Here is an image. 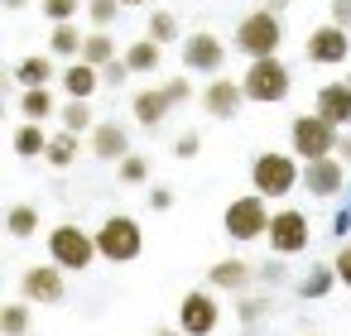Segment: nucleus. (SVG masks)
I'll return each mask as SVG.
<instances>
[{"label": "nucleus", "instance_id": "nucleus-7", "mask_svg": "<svg viewBox=\"0 0 351 336\" xmlns=\"http://www.w3.org/2000/svg\"><path fill=\"white\" fill-rule=\"evenodd\" d=\"M241 87H245V101L255 106H279L289 92H293V73L284 68V58H260L241 73Z\"/></svg>", "mask_w": 351, "mask_h": 336}, {"label": "nucleus", "instance_id": "nucleus-28", "mask_svg": "<svg viewBox=\"0 0 351 336\" xmlns=\"http://www.w3.org/2000/svg\"><path fill=\"white\" fill-rule=\"evenodd\" d=\"M82 63H87V68H97V73H101V68H111V63H116V39H111V34H101V29H97V34H87V44H82Z\"/></svg>", "mask_w": 351, "mask_h": 336}, {"label": "nucleus", "instance_id": "nucleus-4", "mask_svg": "<svg viewBox=\"0 0 351 336\" xmlns=\"http://www.w3.org/2000/svg\"><path fill=\"white\" fill-rule=\"evenodd\" d=\"M337 144H341V130H337L332 120H322L317 111L293 116V125H289V149H293V159L317 164V159H332Z\"/></svg>", "mask_w": 351, "mask_h": 336}, {"label": "nucleus", "instance_id": "nucleus-29", "mask_svg": "<svg viewBox=\"0 0 351 336\" xmlns=\"http://www.w3.org/2000/svg\"><path fill=\"white\" fill-rule=\"evenodd\" d=\"M58 120H63V130L68 135H92L101 120L92 116V101H68L63 111H58Z\"/></svg>", "mask_w": 351, "mask_h": 336}, {"label": "nucleus", "instance_id": "nucleus-43", "mask_svg": "<svg viewBox=\"0 0 351 336\" xmlns=\"http://www.w3.org/2000/svg\"><path fill=\"white\" fill-rule=\"evenodd\" d=\"M337 159L351 168V130H341V144H337Z\"/></svg>", "mask_w": 351, "mask_h": 336}, {"label": "nucleus", "instance_id": "nucleus-40", "mask_svg": "<svg viewBox=\"0 0 351 336\" xmlns=\"http://www.w3.org/2000/svg\"><path fill=\"white\" fill-rule=\"evenodd\" d=\"M332 269H337V279H341V288H351V240L337 250V259H332Z\"/></svg>", "mask_w": 351, "mask_h": 336}, {"label": "nucleus", "instance_id": "nucleus-10", "mask_svg": "<svg viewBox=\"0 0 351 336\" xmlns=\"http://www.w3.org/2000/svg\"><path fill=\"white\" fill-rule=\"evenodd\" d=\"M269 250L279 255V259H289V255H303L308 250V240H313V226H308V211H298V207H279L274 211V226H269Z\"/></svg>", "mask_w": 351, "mask_h": 336}, {"label": "nucleus", "instance_id": "nucleus-27", "mask_svg": "<svg viewBox=\"0 0 351 336\" xmlns=\"http://www.w3.org/2000/svg\"><path fill=\"white\" fill-rule=\"evenodd\" d=\"M5 231H10L15 240L39 235V207H34V202H15V207L5 211Z\"/></svg>", "mask_w": 351, "mask_h": 336}, {"label": "nucleus", "instance_id": "nucleus-33", "mask_svg": "<svg viewBox=\"0 0 351 336\" xmlns=\"http://www.w3.org/2000/svg\"><path fill=\"white\" fill-rule=\"evenodd\" d=\"M116 178H121L125 188H145V183H149V159H145V154H125V159L116 164Z\"/></svg>", "mask_w": 351, "mask_h": 336}, {"label": "nucleus", "instance_id": "nucleus-25", "mask_svg": "<svg viewBox=\"0 0 351 336\" xmlns=\"http://www.w3.org/2000/svg\"><path fill=\"white\" fill-rule=\"evenodd\" d=\"M63 106L53 101V92L49 87H34V92H20V116L25 120H34V125H44L49 116H58Z\"/></svg>", "mask_w": 351, "mask_h": 336}, {"label": "nucleus", "instance_id": "nucleus-2", "mask_svg": "<svg viewBox=\"0 0 351 336\" xmlns=\"http://www.w3.org/2000/svg\"><path fill=\"white\" fill-rule=\"evenodd\" d=\"M279 44H284V15H274V10H250L241 25H236V34H231V49L236 53H245L250 63H260V58H279Z\"/></svg>", "mask_w": 351, "mask_h": 336}, {"label": "nucleus", "instance_id": "nucleus-20", "mask_svg": "<svg viewBox=\"0 0 351 336\" xmlns=\"http://www.w3.org/2000/svg\"><path fill=\"white\" fill-rule=\"evenodd\" d=\"M53 73H58V68H53V58H49V53H29V58H20V63H15V73H10V77L20 82V92H34V87H49V82H53Z\"/></svg>", "mask_w": 351, "mask_h": 336}, {"label": "nucleus", "instance_id": "nucleus-23", "mask_svg": "<svg viewBox=\"0 0 351 336\" xmlns=\"http://www.w3.org/2000/svg\"><path fill=\"white\" fill-rule=\"evenodd\" d=\"M82 44H87V34H77V25H53V34H49V58L77 63V58H82Z\"/></svg>", "mask_w": 351, "mask_h": 336}, {"label": "nucleus", "instance_id": "nucleus-1", "mask_svg": "<svg viewBox=\"0 0 351 336\" xmlns=\"http://www.w3.org/2000/svg\"><path fill=\"white\" fill-rule=\"evenodd\" d=\"M250 188H255L265 202L289 197L293 188H303V159H293L289 149H260V154L250 159Z\"/></svg>", "mask_w": 351, "mask_h": 336}, {"label": "nucleus", "instance_id": "nucleus-9", "mask_svg": "<svg viewBox=\"0 0 351 336\" xmlns=\"http://www.w3.org/2000/svg\"><path fill=\"white\" fill-rule=\"evenodd\" d=\"M303 58L313 63V68H341L346 58H351V29H341V25H317V29H308V39H303Z\"/></svg>", "mask_w": 351, "mask_h": 336}, {"label": "nucleus", "instance_id": "nucleus-18", "mask_svg": "<svg viewBox=\"0 0 351 336\" xmlns=\"http://www.w3.org/2000/svg\"><path fill=\"white\" fill-rule=\"evenodd\" d=\"M255 283V264L250 259H217L207 269V288L212 293H245Z\"/></svg>", "mask_w": 351, "mask_h": 336}, {"label": "nucleus", "instance_id": "nucleus-37", "mask_svg": "<svg viewBox=\"0 0 351 336\" xmlns=\"http://www.w3.org/2000/svg\"><path fill=\"white\" fill-rule=\"evenodd\" d=\"M236 317H241L245 326H255L260 317H269V298H241V302H236Z\"/></svg>", "mask_w": 351, "mask_h": 336}, {"label": "nucleus", "instance_id": "nucleus-44", "mask_svg": "<svg viewBox=\"0 0 351 336\" xmlns=\"http://www.w3.org/2000/svg\"><path fill=\"white\" fill-rule=\"evenodd\" d=\"M265 10H274V15H284V10H289V0H265Z\"/></svg>", "mask_w": 351, "mask_h": 336}, {"label": "nucleus", "instance_id": "nucleus-11", "mask_svg": "<svg viewBox=\"0 0 351 336\" xmlns=\"http://www.w3.org/2000/svg\"><path fill=\"white\" fill-rule=\"evenodd\" d=\"M20 298L34 307H58L63 298H68V274L58 269V264H29L25 274H20Z\"/></svg>", "mask_w": 351, "mask_h": 336}, {"label": "nucleus", "instance_id": "nucleus-13", "mask_svg": "<svg viewBox=\"0 0 351 336\" xmlns=\"http://www.w3.org/2000/svg\"><path fill=\"white\" fill-rule=\"evenodd\" d=\"M197 101H202V111H207L212 120H231V116H241V106H245V87L231 82V77H212Z\"/></svg>", "mask_w": 351, "mask_h": 336}, {"label": "nucleus", "instance_id": "nucleus-14", "mask_svg": "<svg viewBox=\"0 0 351 336\" xmlns=\"http://www.w3.org/2000/svg\"><path fill=\"white\" fill-rule=\"evenodd\" d=\"M87 149H92L101 164H121L125 154H135V149H130V130H125L121 120H101V125L87 135Z\"/></svg>", "mask_w": 351, "mask_h": 336}, {"label": "nucleus", "instance_id": "nucleus-12", "mask_svg": "<svg viewBox=\"0 0 351 336\" xmlns=\"http://www.w3.org/2000/svg\"><path fill=\"white\" fill-rule=\"evenodd\" d=\"M183 68H188V73H202L207 82L221 77V68H226V44H221L217 34H207V29L188 34V39H183Z\"/></svg>", "mask_w": 351, "mask_h": 336}, {"label": "nucleus", "instance_id": "nucleus-48", "mask_svg": "<svg viewBox=\"0 0 351 336\" xmlns=\"http://www.w3.org/2000/svg\"><path fill=\"white\" fill-rule=\"evenodd\" d=\"M308 336H322V331H308Z\"/></svg>", "mask_w": 351, "mask_h": 336}, {"label": "nucleus", "instance_id": "nucleus-32", "mask_svg": "<svg viewBox=\"0 0 351 336\" xmlns=\"http://www.w3.org/2000/svg\"><path fill=\"white\" fill-rule=\"evenodd\" d=\"M145 34H149V39L159 44V49H164V44H173V39H183V34H178V15H173V10H154V15H149V29H145Z\"/></svg>", "mask_w": 351, "mask_h": 336}, {"label": "nucleus", "instance_id": "nucleus-45", "mask_svg": "<svg viewBox=\"0 0 351 336\" xmlns=\"http://www.w3.org/2000/svg\"><path fill=\"white\" fill-rule=\"evenodd\" d=\"M154 336H183V331H178V326H159Z\"/></svg>", "mask_w": 351, "mask_h": 336}, {"label": "nucleus", "instance_id": "nucleus-24", "mask_svg": "<svg viewBox=\"0 0 351 336\" xmlns=\"http://www.w3.org/2000/svg\"><path fill=\"white\" fill-rule=\"evenodd\" d=\"M121 58H125V68H130V73H159V63H164V49H159V44L145 34V39H135V44H130Z\"/></svg>", "mask_w": 351, "mask_h": 336}, {"label": "nucleus", "instance_id": "nucleus-41", "mask_svg": "<svg viewBox=\"0 0 351 336\" xmlns=\"http://www.w3.org/2000/svg\"><path fill=\"white\" fill-rule=\"evenodd\" d=\"M173 207V188H149V211H169Z\"/></svg>", "mask_w": 351, "mask_h": 336}, {"label": "nucleus", "instance_id": "nucleus-42", "mask_svg": "<svg viewBox=\"0 0 351 336\" xmlns=\"http://www.w3.org/2000/svg\"><path fill=\"white\" fill-rule=\"evenodd\" d=\"M332 25L351 29V0H332Z\"/></svg>", "mask_w": 351, "mask_h": 336}, {"label": "nucleus", "instance_id": "nucleus-21", "mask_svg": "<svg viewBox=\"0 0 351 336\" xmlns=\"http://www.w3.org/2000/svg\"><path fill=\"white\" fill-rule=\"evenodd\" d=\"M337 283H341V279H337V269H332V259H327V264H308V269H303V279H298L293 288H298V298H303V302H317V298H327Z\"/></svg>", "mask_w": 351, "mask_h": 336}, {"label": "nucleus", "instance_id": "nucleus-30", "mask_svg": "<svg viewBox=\"0 0 351 336\" xmlns=\"http://www.w3.org/2000/svg\"><path fill=\"white\" fill-rule=\"evenodd\" d=\"M29 322H34V312H29V302H25V298L0 307V336H34V331H29Z\"/></svg>", "mask_w": 351, "mask_h": 336}, {"label": "nucleus", "instance_id": "nucleus-19", "mask_svg": "<svg viewBox=\"0 0 351 336\" xmlns=\"http://www.w3.org/2000/svg\"><path fill=\"white\" fill-rule=\"evenodd\" d=\"M58 82H63V92H68V101H92L97 87H101V73L77 58V63H68V68L58 73Z\"/></svg>", "mask_w": 351, "mask_h": 336}, {"label": "nucleus", "instance_id": "nucleus-22", "mask_svg": "<svg viewBox=\"0 0 351 336\" xmlns=\"http://www.w3.org/2000/svg\"><path fill=\"white\" fill-rule=\"evenodd\" d=\"M49 140H53V135H49L44 125H34V120H20L15 135H10V144H15L20 159H44V154H49Z\"/></svg>", "mask_w": 351, "mask_h": 336}, {"label": "nucleus", "instance_id": "nucleus-16", "mask_svg": "<svg viewBox=\"0 0 351 336\" xmlns=\"http://www.w3.org/2000/svg\"><path fill=\"white\" fill-rule=\"evenodd\" d=\"M313 111H317L322 120H332L337 130H351V82L341 77V82H327V87H317V101H313Z\"/></svg>", "mask_w": 351, "mask_h": 336}, {"label": "nucleus", "instance_id": "nucleus-3", "mask_svg": "<svg viewBox=\"0 0 351 336\" xmlns=\"http://www.w3.org/2000/svg\"><path fill=\"white\" fill-rule=\"evenodd\" d=\"M92 259H101L97 231H82L77 221H58L49 231V264H58L63 274H82V269H92Z\"/></svg>", "mask_w": 351, "mask_h": 336}, {"label": "nucleus", "instance_id": "nucleus-5", "mask_svg": "<svg viewBox=\"0 0 351 336\" xmlns=\"http://www.w3.org/2000/svg\"><path fill=\"white\" fill-rule=\"evenodd\" d=\"M97 255H101L106 264H135V259L145 255V226H140L135 216H125V211L106 216V221L97 226Z\"/></svg>", "mask_w": 351, "mask_h": 336}, {"label": "nucleus", "instance_id": "nucleus-6", "mask_svg": "<svg viewBox=\"0 0 351 336\" xmlns=\"http://www.w3.org/2000/svg\"><path fill=\"white\" fill-rule=\"evenodd\" d=\"M269 226H274V211H269V202H265L260 192L231 197V202H226V211H221V231H226L231 240H241V245L265 240V235H269Z\"/></svg>", "mask_w": 351, "mask_h": 336}, {"label": "nucleus", "instance_id": "nucleus-39", "mask_svg": "<svg viewBox=\"0 0 351 336\" xmlns=\"http://www.w3.org/2000/svg\"><path fill=\"white\" fill-rule=\"evenodd\" d=\"M173 154H178V159H197V154H202V135H197V130H183V135L173 140Z\"/></svg>", "mask_w": 351, "mask_h": 336}, {"label": "nucleus", "instance_id": "nucleus-8", "mask_svg": "<svg viewBox=\"0 0 351 336\" xmlns=\"http://www.w3.org/2000/svg\"><path fill=\"white\" fill-rule=\"evenodd\" d=\"M183 336H212L221 326V302L212 288H188L178 298V322H173Z\"/></svg>", "mask_w": 351, "mask_h": 336}, {"label": "nucleus", "instance_id": "nucleus-31", "mask_svg": "<svg viewBox=\"0 0 351 336\" xmlns=\"http://www.w3.org/2000/svg\"><path fill=\"white\" fill-rule=\"evenodd\" d=\"M77 10H87V0H39V15L49 25H73Z\"/></svg>", "mask_w": 351, "mask_h": 336}, {"label": "nucleus", "instance_id": "nucleus-35", "mask_svg": "<svg viewBox=\"0 0 351 336\" xmlns=\"http://www.w3.org/2000/svg\"><path fill=\"white\" fill-rule=\"evenodd\" d=\"M159 87L169 92V101H173V106H188V101H193V77H183V73H173V77H164Z\"/></svg>", "mask_w": 351, "mask_h": 336}, {"label": "nucleus", "instance_id": "nucleus-17", "mask_svg": "<svg viewBox=\"0 0 351 336\" xmlns=\"http://www.w3.org/2000/svg\"><path fill=\"white\" fill-rule=\"evenodd\" d=\"M169 111H173V101H169L164 87H140V92L130 96V116H135V125H145V130H159V125L169 120Z\"/></svg>", "mask_w": 351, "mask_h": 336}, {"label": "nucleus", "instance_id": "nucleus-15", "mask_svg": "<svg viewBox=\"0 0 351 336\" xmlns=\"http://www.w3.org/2000/svg\"><path fill=\"white\" fill-rule=\"evenodd\" d=\"M303 188L313 197H337L346 188V164L332 154V159H317V164H303Z\"/></svg>", "mask_w": 351, "mask_h": 336}, {"label": "nucleus", "instance_id": "nucleus-34", "mask_svg": "<svg viewBox=\"0 0 351 336\" xmlns=\"http://www.w3.org/2000/svg\"><path fill=\"white\" fill-rule=\"evenodd\" d=\"M121 10H125V5H121V0H87V20H92L97 29H111Z\"/></svg>", "mask_w": 351, "mask_h": 336}, {"label": "nucleus", "instance_id": "nucleus-36", "mask_svg": "<svg viewBox=\"0 0 351 336\" xmlns=\"http://www.w3.org/2000/svg\"><path fill=\"white\" fill-rule=\"evenodd\" d=\"M255 283H265V288H279V283H289V264H279V259H265V264H255Z\"/></svg>", "mask_w": 351, "mask_h": 336}, {"label": "nucleus", "instance_id": "nucleus-46", "mask_svg": "<svg viewBox=\"0 0 351 336\" xmlns=\"http://www.w3.org/2000/svg\"><path fill=\"white\" fill-rule=\"evenodd\" d=\"M29 5V0H5V10H25Z\"/></svg>", "mask_w": 351, "mask_h": 336}, {"label": "nucleus", "instance_id": "nucleus-47", "mask_svg": "<svg viewBox=\"0 0 351 336\" xmlns=\"http://www.w3.org/2000/svg\"><path fill=\"white\" fill-rule=\"evenodd\" d=\"M121 5H125V10H130V5H145V0H121Z\"/></svg>", "mask_w": 351, "mask_h": 336}, {"label": "nucleus", "instance_id": "nucleus-26", "mask_svg": "<svg viewBox=\"0 0 351 336\" xmlns=\"http://www.w3.org/2000/svg\"><path fill=\"white\" fill-rule=\"evenodd\" d=\"M77 149H82V135H68V130H58V135L49 140V154H44V164L63 173V168H73V164H77Z\"/></svg>", "mask_w": 351, "mask_h": 336}, {"label": "nucleus", "instance_id": "nucleus-38", "mask_svg": "<svg viewBox=\"0 0 351 336\" xmlns=\"http://www.w3.org/2000/svg\"><path fill=\"white\" fill-rule=\"evenodd\" d=\"M130 82V68H125V58H116L111 68H101V87H111V92H121Z\"/></svg>", "mask_w": 351, "mask_h": 336}]
</instances>
